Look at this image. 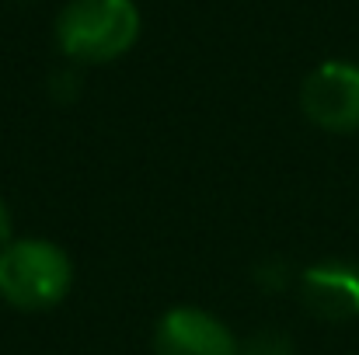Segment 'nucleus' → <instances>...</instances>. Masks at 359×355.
<instances>
[{"instance_id":"nucleus-7","label":"nucleus","mask_w":359,"mask_h":355,"mask_svg":"<svg viewBox=\"0 0 359 355\" xmlns=\"http://www.w3.org/2000/svg\"><path fill=\"white\" fill-rule=\"evenodd\" d=\"M11 244V209L4 206V199H0V251Z\"/></svg>"},{"instance_id":"nucleus-1","label":"nucleus","mask_w":359,"mask_h":355,"mask_svg":"<svg viewBox=\"0 0 359 355\" xmlns=\"http://www.w3.org/2000/svg\"><path fill=\"white\" fill-rule=\"evenodd\" d=\"M140 39L133 0H70L56 18V42L77 63H109Z\"/></svg>"},{"instance_id":"nucleus-2","label":"nucleus","mask_w":359,"mask_h":355,"mask_svg":"<svg viewBox=\"0 0 359 355\" xmlns=\"http://www.w3.org/2000/svg\"><path fill=\"white\" fill-rule=\"evenodd\" d=\"M74 282V265L53 240H11L0 251V296L18 310L56 307Z\"/></svg>"},{"instance_id":"nucleus-3","label":"nucleus","mask_w":359,"mask_h":355,"mask_svg":"<svg viewBox=\"0 0 359 355\" xmlns=\"http://www.w3.org/2000/svg\"><path fill=\"white\" fill-rule=\"evenodd\" d=\"M300 109L314 125L328 132H356L359 129V67L356 63H321L307 74L300 88Z\"/></svg>"},{"instance_id":"nucleus-6","label":"nucleus","mask_w":359,"mask_h":355,"mask_svg":"<svg viewBox=\"0 0 359 355\" xmlns=\"http://www.w3.org/2000/svg\"><path fill=\"white\" fill-rule=\"evenodd\" d=\"M244 355H290V342L276 331H258L248 345H244Z\"/></svg>"},{"instance_id":"nucleus-5","label":"nucleus","mask_w":359,"mask_h":355,"mask_svg":"<svg viewBox=\"0 0 359 355\" xmlns=\"http://www.w3.org/2000/svg\"><path fill=\"white\" fill-rule=\"evenodd\" d=\"M304 303L321 321L359 317V268L346 261H325L304 272Z\"/></svg>"},{"instance_id":"nucleus-4","label":"nucleus","mask_w":359,"mask_h":355,"mask_svg":"<svg viewBox=\"0 0 359 355\" xmlns=\"http://www.w3.org/2000/svg\"><path fill=\"white\" fill-rule=\"evenodd\" d=\"M154 352L157 355H241L238 338L224 321H217L206 310L178 307L168 310L154 331Z\"/></svg>"}]
</instances>
